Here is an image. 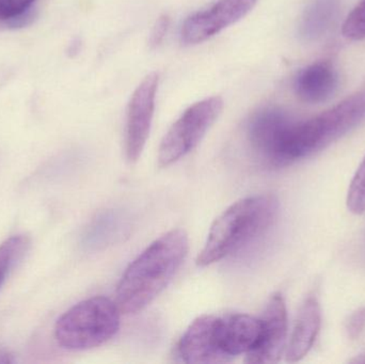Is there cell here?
Returning a JSON list of instances; mask_svg holds the SVG:
<instances>
[{"label": "cell", "instance_id": "obj_14", "mask_svg": "<svg viewBox=\"0 0 365 364\" xmlns=\"http://www.w3.org/2000/svg\"><path fill=\"white\" fill-rule=\"evenodd\" d=\"M339 8V0H314L302 15L300 36L306 41L322 38L336 21Z\"/></svg>", "mask_w": 365, "mask_h": 364}, {"label": "cell", "instance_id": "obj_3", "mask_svg": "<svg viewBox=\"0 0 365 364\" xmlns=\"http://www.w3.org/2000/svg\"><path fill=\"white\" fill-rule=\"evenodd\" d=\"M365 120V90L345 98L325 113L293 122L285 135L281 160L287 167L325 149Z\"/></svg>", "mask_w": 365, "mask_h": 364}, {"label": "cell", "instance_id": "obj_19", "mask_svg": "<svg viewBox=\"0 0 365 364\" xmlns=\"http://www.w3.org/2000/svg\"><path fill=\"white\" fill-rule=\"evenodd\" d=\"M343 36L349 40L365 38V0H361L345 19L342 28Z\"/></svg>", "mask_w": 365, "mask_h": 364}, {"label": "cell", "instance_id": "obj_15", "mask_svg": "<svg viewBox=\"0 0 365 364\" xmlns=\"http://www.w3.org/2000/svg\"><path fill=\"white\" fill-rule=\"evenodd\" d=\"M36 0H0V23L8 27L19 28L28 25L34 19V6Z\"/></svg>", "mask_w": 365, "mask_h": 364}, {"label": "cell", "instance_id": "obj_11", "mask_svg": "<svg viewBox=\"0 0 365 364\" xmlns=\"http://www.w3.org/2000/svg\"><path fill=\"white\" fill-rule=\"evenodd\" d=\"M216 316L195 318L178 344L177 355L185 363H223L225 358L217 345Z\"/></svg>", "mask_w": 365, "mask_h": 364}, {"label": "cell", "instance_id": "obj_16", "mask_svg": "<svg viewBox=\"0 0 365 364\" xmlns=\"http://www.w3.org/2000/svg\"><path fill=\"white\" fill-rule=\"evenodd\" d=\"M28 247L25 235H14L0 245V288Z\"/></svg>", "mask_w": 365, "mask_h": 364}, {"label": "cell", "instance_id": "obj_6", "mask_svg": "<svg viewBox=\"0 0 365 364\" xmlns=\"http://www.w3.org/2000/svg\"><path fill=\"white\" fill-rule=\"evenodd\" d=\"M158 75L151 73L135 90L130 98L126 117L125 153L130 164L140 158L150 136L156 93L158 90Z\"/></svg>", "mask_w": 365, "mask_h": 364}, {"label": "cell", "instance_id": "obj_7", "mask_svg": "<svg viewBox=\"0 0 365 364\" xmlns=\"http://www.w3.org/2000/svg\"><path fill=\"white\" fill-rule=\"evenodd\" d=\"M293 121L278 107H265L253 113L247 125V140L253 155L263 166L276 168L279 147Z\"/></svg>", "mask_w": 365, "mask_h": 364}, {"label": "cell", "instance_id": "obj_9", "mask_svg": "<svg viewBox=\"0 0 365 364\" xmlns=\"http://www.w3.org/2000/svg\"><path fill=\"white\" fill-rule=\"evenodd\" d=\"M261 336L257 346L246 356L247 363H276L280 360L287 335V312L281 293H274L266 303L261 318Z\"/></svg>", "mask_w": 365, "mask_h": 364}, {"label": "cell", "instance_id": "obj_4", "mask_svg": "<svg viewBox=\"0 0 365 364\" xmlns=\"http://www.w3.org/2000/svg\"><path fill=\"white\" fill-rule=\"evenodd\" d=\"M120 321L117 303L107 297H92L60 316L55 325V339L64 350H91L117 335Z\"/></svg>", "mask_w": 365, "mask_h": 364}, {"label": "cell", "instance_id": "obj_2", "mask_svg": "<svg viewBox=\"0 0 365 364\" xmlns=\"http://www.w3.org/2000/svg\"><path fill=\"white\" fill-rule=\"evenodd\" d=\"M278 209L274 194H257L233 203L212 222L197 264L208 266L250 245L274 224Z\"/></svg>", "mask_w": 365, "mask_h": 364}, {"label": "cell", "instance_id": "obj_21", "mask_svg": "<svg viewBox=\"0 0 365 364\" xmlns=\"http://www.w3.org/2000/svg\"><path fill=\"white\" fill-rule=\"evenodd\" d=\"M169 25H170V19L168 15H163L156 21L151 34H150L149 43L151 48H158L162 44L167 31H168Z\"/></svg>", "mask_w": 365, "mask_h": 364}, {"label": "cell", "instance_id": "obj_18", "mask_svg": "<svg viewBox=\"0 0 365 364\" xmlns=\"http://www.w3.org/2000/svg\"><path fill=\"white\" fill-rule=\"evenodd\" d=\"M347 207L354 214L365 213V157L349 185Z\"/></svg>", "mask_w": 365, "mask_h": 364}, {"label": "cell", "instance_id": "obj_20", "mask_svg": "<svg viewBox=\"0 0 365 364\" xmlns=\"http://www.w3.org/2000/svg\"><path fill=\"white\" fill-rule=\"evenodd\" d=\"M365 327V308H360L351 313L346 322V333L351 339L359 338Z\"/></svg>", "mask_w": 365, "mask_h": 364}, {"label": "cell", "instance_id": "obj_8", "mask_svg": "<svg viewBox=\"0 0 365 364\" xmlns=\"http://www.w3.org/2000/svg\"><path fill=\"white\" fill-rule=\"evenodd\" d=\"M257 0H218L207 10L195 13L182 24V42L199 44L244 19Z\"/></svg>", "mask_w": 365, "mask_h": 364}, {"label": "cell", "instance_id": "obj_17", "mask_svg": "<svg viewBox=\"0 0 365 364\" xmlns=\"http://www.w3.org/2000/svg\"><path fill=\"white\" fill-rule=\"evenodd\" d=\"M115 226H117V218L113 217L110 214L101 216L88 229L83 239V244L90 248L104 245L105 241L107 243V239L113 237L110 235V231H113Z\"/></svg>", "mask_w": 365, "mask_h": 364}, {"label": "cell", "instance_id": "obj_12", "mask_svg": "<svg viewBox=\"0 0 365 364\" xmlns=\"http://www.w3.org/2000/svg\"><path fill=\"white\" fill-rule=\"evenodd\" d=\"M339 85V75L329 61H317L298 73L294 83L296 94L302 102L319 104L329 100Z\"/></svg>", "mask_w": 365, "mask_h": 364}, {"label": "cell", "instance_id": "obj_13", "mask_svg": "<svg viewBox=\"0 0 365 364\" xmlns=\"http://www.w3.org/2000/svg\"><path fill=\"white\" fill-rule=\"evenodd\" d=\"M321 322V307L317 297H308L300 308L287 348L289 363H297L308 355L319 335Z\"/></svg>", "mask_w": 365, "mask_h": 364}, {"label": "cell", "instance_id": "obj_10", "mask_svg": "<svg viewBox=\"0 0 365 364\" xmlns=\"http://www.w3.org/2000/svg\"><path fill=\"white\" fill-rule=\"evenodd\" d=\"M259 336V318L242 313L217 316V343L227 363L250 353L257 346Z\"/></svg>", "mask_w": 365, "mask_h": 364}, {"label": "cell", "instance_id": "obj_5", "mask_svg": "<svg viewBox=\"0 0 365 364\" xmlns=\"http://www.w3.org/2000/svg\"><path fill=\"white\" fill-rule=\"evenodd\" d=\"M223 108L218 96L195 103L173 123L158 150V166H171L190 153L212 128Z\"/></svg>", "mask_w": 365, "mask_h": 364}, {"label": "cell", "instance_id": "obj_22", "mask_svg": "<svg viewBox=\"0 0 365 364\" xmlns=\"http://www.w3.org/2000/svg\"><path fill=\"white\" fill-rule=\"evenodd\" d=\"M14 363L12 355L6 350H0V364H10Z\"/></svg>", "mask_w": 365, "mask_h": 364}, {"label": "cell", "instance_id": "obj_1", "mask_svg": "<svg viewBox=\"0 0 365 364\" xmlns=\"http://www.w3.org/2000/svg\"><path fill=\"white\" fill-rule=\"evenodd\" d=\"M188 250V234L182 229H173L139 254L124 271L115 291L121 313L145 309L169 286Z\"/></svg>", "mask_w": 365, "mask_h": 364}]
</instances>
